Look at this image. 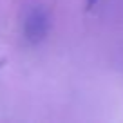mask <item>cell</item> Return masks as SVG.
<instances>
[{
  "instance_id": "cell-1",
  "label": "cell",
  "mask_w": 123,
  "mask_h": 123,
  "mask_svg": "<svg viewBox=\"0 0 123 123\" xmlns=\"http://www.w3.org/2000/svg\"><path fill=\"white\" fill-rule=\"evenodd\" d=\"M49 31V18L42 7H33L24 20V36L29 43H40Z\"/></svg>"
},
{
  "instance_id": "cell-2",
  "label": "cell",
  "mask_w": 123,
  "mask_h": 123,
  "mask_svg": "<svg viewBox=\"0 0 123 123\" xmlns=\"http://www.w3.org/2000/svg\"><path fill=\"white\" fill-rule=\"evenodd\" d=\"M96 2H98V0H87V7H89V9H91V7H92V6L96 4Z\"/></svg>"
}]
</instances>
